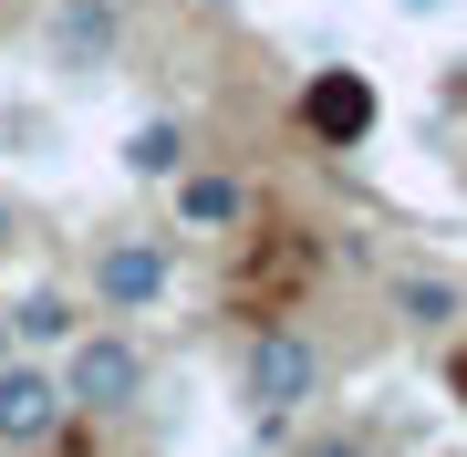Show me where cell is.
Listing matches in <instances>:
<instances>
[{
	"mask_svg": "<svg viewBox=\"0 0 467 457\" xmlns=\"http://www.w3.org/2000/svg\"><path fill=\"white\" fill-rule=\"evenodd\" d=\"M239 395H250V416H260V426L301 416V406L322 395V343L301 333V322H260L250 354H239Z\"/></svg>",
	"mask_w": 467,
	"mask_h": 457,
	"instance_id": "cell-1",
	"label": "cell"
},
{
	"mask_svg": "<svg viewBox=\"0 0 467 457\" xmlns=\"http://www.w3.org/2000/svg\"><path fill=\"white\" fill-rule=\"evenodd\" d=\"M135 395H146V343L125 322H94V333L63 343V406L73 416H125Z\"/></svg>",
	"mask_w": 467,
	"mask_h": 457,
	"instance_id": "cell-2",
	"label": "cell"
},
{
	"mask_svg": "<svg viewBox=\"0 0 467 457\" xmlns=\"http://www.w3.org/2000/svg\"><path fill=\"white\" fill-rule=\"evenodd\" d=\"M63 374L52 364H32V354H0V447L11 457H32V447H52L63 437Z\"/></svg>",
	"mask_w": 467,
	"mask_h": 457,
	"instance_id": "cell-3",
	"label": "cell"
},
{
	"mask_svg": "<svg viewBox=\"0 0 467 457\" xmlns=\"http://www.w3.org/2000/svg\"><path fill=\"white\" fill-rule=\"evenodd\" d=\"M167 281H177L167 239H104L94 250V312H156Z\"/></svg>",
	"mask_w": 467,
	"mask_h": 457,
	"instance_id": "cell-4",
	"label": "cell"
},
{
	"mask_svg": "<svg viewBox=\"0 0 467 457\" xmlns=\"http://www.w3.org/2000/svg\"><path fill=\"white\" fill-rule=\"evenodd\" d=\"M42 52H52L63 73H104V63L125 52V0H52Z\"/></svg>",
	"mask_w": 467,
	"mask_h": 457,
	"instance_id": "cell-5",
	"label": "cell"
},
{
	"mask_svg": "<svg viewBox=\"0 0 467 457\" xmlns=\"http://www.w3.org/2000/svg\"><path fill=\"white\" fill-rule=\"evenodd\" d=\"M301 125H312L322 146H364L374 136V84L364 73H312V84H301Z\"/></svg>",
	"mask_w": 467,
	"mask_h": 457,
	"instance_id": "cell-6",
	"label": "cell"
},
{
	"mask_svg": "<svg viewBox=\"0 0 467 457\" xmlns=\"http://www.w3.org/2000/svg\"><path fill=\"white\" fill-rule=\"evenodd\" d=\"M198 167V136H187V115H146L125 136V177L135 187H167V177H187Z\"/></svg>",
	"mask_w": 467,
	"mask_h": 457,
	"instance_id": "cell-7",
	"label": "cell"
},
{
	"mask_svg": "<svg viewBox=\"0 0 467 457\" xmlns=\"http://www.w3.org/2000/svg\"><path fill=\"white\" fill-rule=\"evenodd\" d=\"M167 187H177V229H239V208H250V187L218 177V167H187Z\"/></svg>",
	"mask_w": 467,
	"mask_h": 457,
	"instance_id": "cell-8",
	"label": "cell"
},
{
	"mask_svg": "<svg viewBox=\"0 0 467 457\" xmlns=\"http://www.w3.org/2000/svg\"><path fill=\"white\" fill-rule=\"evenodd\" d=\"M384 302H395V322H416V333H447V322L467 312V291H457L447 271H395V291H384Z\"/></svg>",
	"mask_w": 467,
	"mask_h": 457,
	"instance_id": "cell-9",
	"label": "cell"
},
{
	"mask_svg": "<svg viewBox=\"0 0 467 457\" xmlns=\"http://www.w3.org/2000/svg\"><path fill=\"white\" fill-rule=\"evenodd\" d=\"M0 322H11V354H21V343H73V333H84L73 291H21V302H0Z\"/></svg>",
	"mask_w": 467,
	"mask_h": 457,
	"instance_id": "cell-10",
	"label": "cell"
},
{
	"mask_svg": "<svg viewBox=\"0 0 467 457\" xmlns=\"http://www.w3.org/2000/svg\"><path fill=\"white\" fill-rule=\"evenodd\" d=\"M312 457H384V447H374V437H322Z\"/></svg>",
	"mask_w": 467,
	"mask_h": 457,
	"instance_id": "cell-11",
	"label": "cell"
},
{
	"mask_svg": "<svg viewBox=\"0 0 467 457\" xmlns=\"http://www.w3.org/2000/svg\"><path fill=\"white\" fill-rule=\"evenodd\" d=\"M11 229H21V219H11V198H0V250H11Z\"/></svg>",
	"mask_w": 467,
	"mask_h": 457,
	"instance_id": "cell-12",
	"label": "cell"
},
{
	"mask_svg": "<svg viewBox=\"0 0 467 457\" xmlns=\"http://www.w3.org/2000/svg\"><path fill=\"white\" fill-rule=\"evenodd\" d=\"M0 354H11V322H0Z\"/></svg>",
	"mask_w": 467,
	"mask_h": 457,
	"instance_id": "cell-13",
	"label": "cell"
}]
</instances>
